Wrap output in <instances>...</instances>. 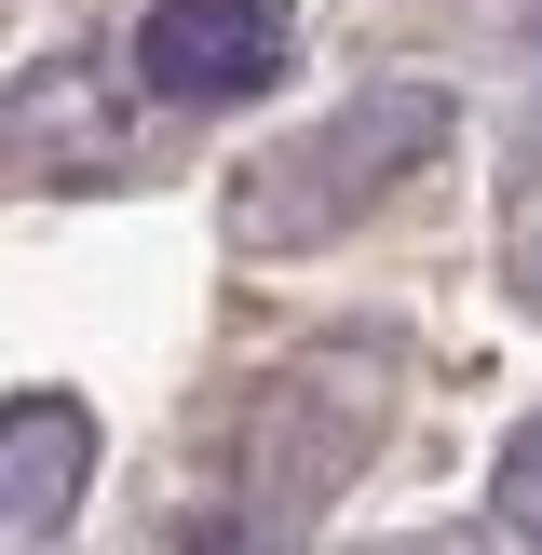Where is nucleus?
I'll return each instance as SVG.
<instances>
[{
  "label": "nucleus",
  "instance_id": "1",
  "mask_svg": "<svg viewBox=\"0 0 542 555\" xmlns=\"http://www.w3.org/2000/svg\"><path fill=\"white\" fill-rule=\"evenodd\" d=\"M136 68H150V95H190V108L258 95L285 68V0H150Z\"/></svg>",
  "mask_w": 542,
  "mask_h": 555
},
{
  "label": "nucleus",
  "instance_id": "2",
  "mask_svg": "<svg viewBox=\"0 0 542 555\" xmlns=\"http://www.w3.org/2000/svg\"><path fill=\"white\" fill-rule=\"evenodd\" d=\"M81 461H95L81 406H41V393H27L14 421H0V515H14V529H27V515H54V502L81 488Z\"/></svg>",
  "mask_w": 542,
  "mask_h": 555
},
{
  "label": "nucleus",
  "instance_id": "3",
  "mask_svg": "<svg viewBox=\"0 0 542 555\" xmlns=\"http://www.w3.org/2000/svg\"><path fill=\"white\" fill-rule=\"evenodd\" d=\"M502 515H515V542L542 555V421H529V434L502 448Z\"/></svg>",
  "mask_w": 542,
  "mask_h": 555
}]
</instances>
